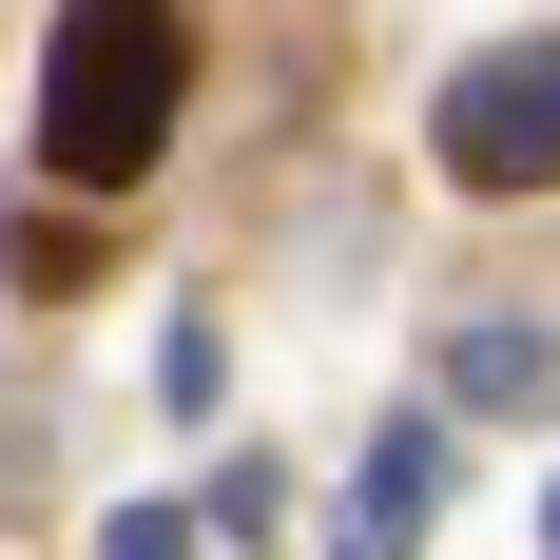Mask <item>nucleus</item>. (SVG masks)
<instances>
[{
    "mask_svg": "<svg viewBox=\"0 0 560 560\" xmlns=\"http://www.w3.org/2000/svg\"><path fill=\"white\" fill-rule=\"evenodd\" d=\"M174 97H194V20H174V0H58L39 174L58 194H136V174L174 155Z\"/></svg>",
    "mask_w": 560,
    "mask_h": 560,
    "instance_id": "nucleus-1",
    "label": "nucleus"
},
{
    "mask_svg": "<svg viewBox=\"0 0 560 560\" xmlns=\"http://www.w3.org/2000/svg\"><path fill=\"white\" fill-rule=\"evenodd\" d=\"M425 155H445L464 194H560V39L464 58V78H445V116H425Z\"/></svg>",
    "mask_w": 560,
    "mask_h": 560,
    "instance_id": "nucleus-2",
    "label": "nucleus"
},
{
    "mask_svg": "<svg viewBox=\"0 0 560 560\" xmlns=\"http://www.w3.org/2000/svg\"><path fill=\"white\" fill-rule=\"evenodd\" d=\"M425 522H445V425L406 406L387 445L348 464V503H329V560H425Z\"/></svg>",
    "mask_w": 560,
    "mask_h": 560,
    "instance_id": "nucleus-3",
    "label": "nucleus"
},
{
    "mask_svg": "<svg viewBox=\"0 0 560 560\" xmlns=\"http://www.w3.org/2000/svg\"><path fill=\"white\" fill-rule=\"evenodd\" d=\"M0 271L39 290V310H78V290L116 271V232H97V194H58V174H39V194H20V232H0Z\"/></svg>",
    "mask_w": 560,
    "mask_h": 560,
    "instance_id": "nucleus-4",
    "label": "nucleus"
},
{
    "mask_svg": "<svg viewBox=\"0 0 560 560\" xmlns=\"http://www.w3.org/2000/svg\"><path fill=\"white\" fill-rule=\"evenodd\" d=\"M445 387L522 425V406H560V329H445Z\"/></svg>",
    "mask_w": 560,
    "mask_h": 560,
    "instance_id": "nucleus-5",
    "label": "nucleus"
},
{
    "mask_svg": "<svg viewBox=\"0 0 560 560\" xmlns=\"http://www.w3.org/2000/svg\"><path fill=\"white\" fill-rule=\"evenodd\" d=\"M213 387H232V348H213V310H174V368H155V406H174V425H213Z\"/></svg>",
    "mask_w": 560,
    "mask_h": 560,
    "instance_id": "nucleus-6",
    "label": "nucleus"
},
{
    "mask_svg": "<svg viewBox=\"0 0 560 560\" xmlns=\"http://www.w3.org/2000/svg\"><path fill=\"white\" fill-rule=\"evenodd\" d=\"M194 541H213L194 503H116V522H97V560H194Z\"/></svg>",
    "mask_w": 560,
    "mask_h": 560,
    "instance_id": "nucleus-7",
    "label": "nucleus"
},
{
    "mask_svg": "<svg viewBox=\"0 0 560 560\" xmlns=\"http://www.w3.org/2000/svg\"><path fill=\"white\" fill-rule=\"evenodd\" d=\"M541 560H560V483H541Z\"/></svg>",
    "mask_w": 560,
    "mask_h": 560,
    "instance_id": "nucleus-8",
    "label": "nucleus"
}]
</instances>
